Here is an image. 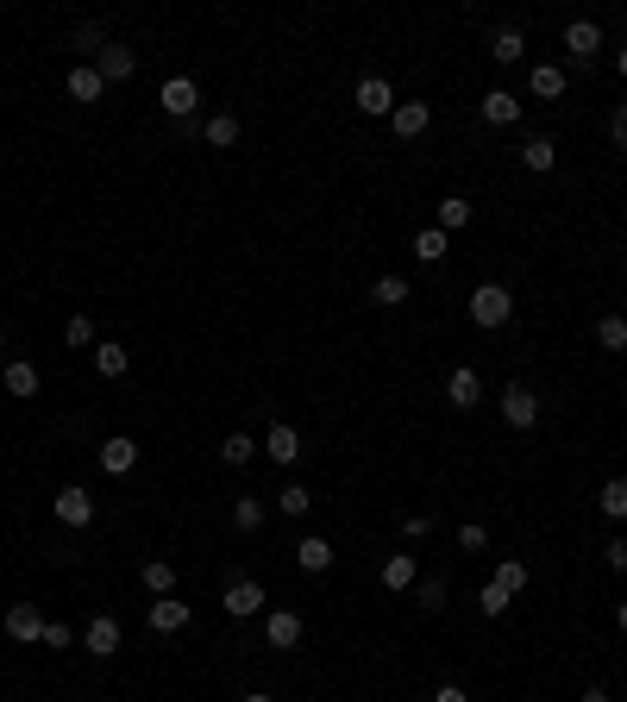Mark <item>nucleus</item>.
<instances>
[{"label": "nucleus", "mask_w": 627, "mask_h": 702, "mask_svg": "<svg viewBox=\"0 0 627 702\" xmlns=\"http://www.w3.org/2000/svg\"><path fill=\"white\" fill-rule=\"evenodd\" d=\"M414 577H421L414 552H389V558H383V590H414Z\"/></svg>", "instance_id": "17"}, {"label": "nucleus", "mask_w": 627, "mask_h": 702, "mask_svg": "<svg viewBox=\"0 0 627 702\" xmlns=\"http://www.w3.org/2000/svg\"><path fill=\"white\" fill-rule=\"evenodd\" d=\"M596 508L609 514V521H627V477H609L596 489Z\"/></svg>", "instance_id": "22"}, {"label": "nucleus", "mask_w": 627, "mask_h": 702, "mask_svg": "<svg viewBox=\"0 0 627 702\" xmlns=\"http://www.w3.org/2000/svg\"><path fill=\"white\" fill-rule=\"evenodd\" d=\"M596 339L609 345V351H627V320H621V314H602V320H596Z\"/></svg>", "instance_id": "36"}, {"label": "nucleus", "mask_w": 627, "mask_h": 702, "mask_svg": "<svg viewBox=\"0 0 627 702\" xmlns=\"http://www.w3.org/2000/svg\"><path fill=\"white\" fill-rule=\"evenodd\" d=\"M145 621H151V634H182L195 615H189V602H176V596H157L151 608H145Z\"/></svg>", "instance_id": "6"}, {"label": "nucleus", "mask_w": 627, "mask_h": 702, "mask_svg": "<svg viewBox=\"0 0 627 702\" xmlns=\"http://www.w3.org/2000/svg\"><path fill=\"white\" fill-rule=\"evenodd\" d=\"M220 608H226L232 621L264 615V583H258V577H232V583H226V596H220Z\"/></svg>", "instance_id": "2"}, {"label": "nucleus", "mask_w": 627, "mask_h": 702, "mask_svg": "<svg viewBox=\"0 0 627 702\" xmlns=\"http://www.w3.org/2000/svg\"><path fill=\"white\" fill-rule=\"evenodd\" d=\"M57 521L63 527H88V521H95V496H88V489H76V483H69V489H57Z\"/></svg>", "instance_id": "5"}, {"label": "nucleus", "mask_w": 627, "mask_h": 702, "mask_svg": "<svg viewBox=\"0 0 627 702\" xmlns=\"http://www.w3.org/2000/svg\"><path fill=\"white\" fill-rule=\"evenodd\" d=\"M433 702H471V696H464L458 684H439V696H433Z\"/></svg>", "instance_id": "46"}, {"label": "nucleus", "mask_w": 627, "mask_h": 702, "mask_svg": "<svg viewBox=\"0 0 627 702\" xmlns=\"http://www.w3.org/2000/svg\"><path fill=\"white\" fill-rule=\"evenodd\" d=\"M477 608H483V615H490V621H502V615H508V608H515V596H508V590H502V583H483V596H477Z\"/></svg>", "instance_id": "34"}, {"label": "nucleus", "mask_w": 627, "mask_h": 702, "mask_svg": "<svg viewBox=\"0 0 627 702\" xmlns=\"http://www.w3.org/2000/svg\"><path fill=\"white\" fill-rule=\"evenodd\" d=\"M521 163H527V170H552V163H559V145H552V138H527V145H521Z\"/></svg>", "instance_id": "25"}, {"label": "nucleus", "mask_w": 627, "mask_h": 702, "mask_svg": "<svg viewBox=\"0 0 627 702\" xmlns=\"http://www.w3.org/2000/svg\"><path fill=\"white\" fill-rule=\"evenodd\" d=\"M602 558H609V565H615V571H627V540H621V533H615V540H609V546H602Z\"/></svg>", "instance_id": "44"}, {"label": "nucleus", "mask_w": 627, "mask_h": 702, "mask_svg": "<svg viewBox=\"0 0 627 702\" xmlns=\"http://www.w3.org/2000/svg\"><path fill=\"white\" fill-rule=\"evenodd\" d=\"M358 107L370 113V120H389V113H396V88H389L383 76H364L358 82Z\"/></svg>", "instance_id": "10"}, {"label": "nucleus", "mask_w": 627, "mask_h": 702, "mask_svg": "<svg viewBox=\"0 0 627 702\" xmlns=\"http://www.w3.org/2000/svg\"><path fill=\"white\" fill-rule=\"evenodd\" d=\"M239 702H276V696H264V690H251V696H239Z\"/></svg>", "instance_id": "49"}, {"label": "nucleus", "mask_w": 627, "mask_h": 702, "mask_svg": "<svg viewBox=\"0 0 627 702\" xmlns=\"http://www.w3.org/2000/svg\"><path fill=\"white\" fill-rule=\"evenodd\" d=\"M483 120H490V126H515L521 120V101L508 95V88H490V95H483Z\"/></svg>", "instance_id": "18"}, {"label": "nucleus", "mask_w": 627, "mask_h": 702, "mask_svg": "<svg viewBox=\"0 0 627 702\" xmlns=\"http://www.w3.org/2000/svg\"><path fill=\"white\" fill-rule=\"evenodd\" d=\"M565 51H571L577 63H590V57L602 51V26H596V19H571V26H565Z\"/></svg>", "instance_id": "13"}, {"label": "nucleus", "mask_w": 627, "mask_h": 702, "mask_svg": "<svg viewBox=\"0 0 627 702\" xmlns=\"http://www.w3.org/2000/svg\"><path fill=\"white\" fill-rule=\"evenodd\" d=\"M138 577H145L151 596H170V590H176V565H170V558H151V565L138 571Z\"/></svg>", "instance_id": "27"}, {"label": "nucleus", "mask_w": 627, "mask_h": 702, "mask_svg": "<svg viewBox=\"0 0 627 702\" xmlns=\"http://www.w3.org/2000/svg\"><path fill=\"white\" fill-rule=\"evenodd\" d=\"M95 339V326H88V314H69L63 320V345H88Z\"/></svg>", "instance_id": "39"}, {"label": "nucleus", "mask_w": 627, "mask_h": 702, "mask_svg": "<svg viewBox=\"0 0 627 702\" xmlns=\"http://www.w3.org/2000/svg\"><path fill=\"white\" fill-rule=\"evenodd\" d=\"M609 138H615V151H627V107L609 113Z\"/></svg>", "instance_id": "42"}, {"label": "nucleus", "mask_w": 627, "mask_h": 702, "mask_svg": "<svg viewBox=\"0 0 627 702\" xmlns=\"http://www.w3.org/2000/svg\"><path fill=\"white\" fill-rule=\"evenodd\" d=\"M126 364H132V358H126V345H113V339H107V345H95V370H101V377H126Z\"/></svg>", "instance_id": "32"}, {"label": "nucleus", "mask_w": 627, "mask_h": 702, "mask_svg": "<svg viewBox=\"0 0 627 702\" xmlns=\"http://www.w3.org/2000/svg\"><path fill=\"white\" fill-rule=\"evenodd\" d=\"M63 88H69V101H82V107H95V101L107 95V82H101V69H95V63H76Z\"/></svg>", "instance_id": "12"}, {"label": "nucleus", "mask_w": 627, "mask_h": 702, "mask_svg": "<svg viewBox=\"0 0 627 702\" xmlns=\"http://www.w3.org/2000/svg\"><path fill=\"white\" fill-rule=\"evenodd\" d=\"M276 508H283V514H289V521H301V514H308V508H314V496H308V489H301V483H289V489H283V496H276Z\"/></svg>", "instance_id": "37"}, {"label": "nucleus", "mask_w": 627, "mask_h": 702, "mask_svg": "<svg viewBox=\"0 0 627 702\" xmlns=\"http://www.w3.org/2000/svg\"><path fill=\"white\" fill-rule=\"evenodd\" d=\"M414 257H421V264H439V257H446V232H439V226L414 232Z\"/></svg>", "instance_id": "33"}, {"label": "nucleus", "mask_w": 627, "mask_h": 702, "mask_svg": "<svg viewBox=\"0 0 627 702\" xmlns=\"http://www.w3.org/2000/svg\"><path fill=\"white\" fill-rule=\"evenodd\" d=\"M490 583H502V590H508V596H521V590H527V565H521V558H502V565H496V577H490Z\"/></svg>", "instance_id": "35"}, {"label": "nucleus", "mask_w": 627, "mask_h": 702, "mask_svg": "<svg viewBox=\"0 0 627 702\" xmlns=\"http://www.w3.org/2000/svg\"><path fill=\"white\" fill-rule=\"evenodd\" d=\"M157 101H164V113H170V120H189V113L201 107V88H195L189 76H170V82H164V95H157Z\"/></svg>", "instance_id": "8"}, {"label": "nucleus", "mask_w": 627, "mask_h": 702, "mask_svg": "<svg viewBox=\"0 0 627 702\" xmlns=\"http://www.w3.org/2000/svg\"><path fill=\"white\" fill-rule=\"evenodd\" d=\"M615 69H621V76H627V44H621V51H615Z\"/></svg>", "instance_id": "50"}, {"label": "nucleus", "mask_w": 627, "mask_h": 702, "mask_svg": "<svg viewBox=\"0 0 627 702\" xmlns=\"http://www.w3.org/2000/svg\"><path fill=\"white\" fill-rule=\"evenodd\" d=\"M502 420H508L515 433H527L533 420H540V395L521 389V383H508V389H502Z\"/></svg>", "instance_id": "4"}, {"label": "nucleus", "mask_w": 627, "mask_h": 702, "mask_svg": "<svg viewBox=\"0 0 627 702\" xmlns=\"http://www.w3.org/2000/svg\"><path fill=\"white\" fill-rule=\"evenodd\" d=\"M471 320L496 333V326H508V320H515V295H508L502 283H477V289H471Z\"/></svg>", "instance_id": "1"}, {"label": "nucleus", "mask_w": 627, "mask_h": 702, "mask_svg": "<svg viewBox=\"0 0 627 702\" xmlns=\"http://www.w3.org/2000/svg\"><path fill=\"white\" fill-rule=\"evenodd\" d=\"M295 565H301V571H308V577H320V571H327V565H333V546H327V540H320V533H308V540H301V546H295Z\"/></svg>", "instance_id": "19"}, {"label": "nucleus", "mask_w": 627, "mask_h": 702, "mask_svg": "<svg viewBox=\"0 0 627 702\" xmlns=\"http://www.w3.org/2000/svg\"><path fill=\"white\" fill-rule=\"evenodd\" d=\"M7 634H13L19 646L44 640V615H38V602H13V608H7Z\"/></svg>", "instance_id": "11"}, {"label": "nucleus", "mask_w": 627, "mask_h": 702, "mask_svg": "<svg viewBox=\"0 0 627 702\" xmlns=\"http://www.w3.org/2000/svg\"><path fill=\"white\" fill-rule=\"evenodd\" d=\"M577 702H615V696H609V690H602V684H590V690H584V696H577Z\"/></svg>", "instance_id": "47"}, {"label": "nucleus", "mask_w": 627, "mask_h": 702, "mask_svg": "<svg viewBox=\"0 0 627 702\" xmlns=\"http://www.w3.org/2000/svg\"><path fill=\"white\" fill-rule=\"evenodd\" d=\"M458 546H464V552H483V546H490V533H483L477 521H464V527H458Z\"/></svg>", "instance_id": "41"}, {"label": "nucleus", "mask_w": 627, "mask_h": 702, "mask_svg": "<svg viewBox=\"0 0 627 702\" xmlns=\"http://www.w3.org/2000/svg\"><path fill=\"white\" fill-rule=\"evenodd\" d=\"M464 226H471V201L446 195V201H439V232H464Z\"/></svg>", "instance_id": "29"}, {"label": "nucleus", "mask_w": 627, "mask_h": 702, "mask_svg": "<svg viewBox=\"0 0 627 702\" xmlns=\"http://www.w3.org/2000/svg\"><path fill=\"white\" fill-rule=\"evenodd\" d=\"M0 383H7V395H19V402H26V395H38V364L13 358L7 370H0Z\"/></svg>", "instance_id": "21"}, {"label": "nucleus", "mask_w": 627, "mask_h": 702, "mask_svg": "<svg viewBox=\"0 0 627 702\" xmlns=\"http://www.w3.org/2000/svg\"><path fill=\"white\" fill-rule=\"evenodd\" d=\"M490 57H496V63H521V57H527V38H521L515 26H502V32L490 38Z\"/></svg>", "instance_id": "23"}, {"label": "nucleus", "mask_w": 627, "mask_h": 702, "mask_svg": "<svg viewBox=\"0 0 627 702\" xmlns=\"http://www.w3.org/2000/svg\"><path fill=\"white\" fill-rule=\"evenodd\" d=\"M95 69H101V82H132V69H138V51L120 38H107L101 51H95Z\"/></svg>", "instance_id": "3"}, {"label": "nucleus", "mask_w": 627, "mask_h": 702, "mask_svg": "<svg viewBox=\"0 0 627 702\" xmlns=\"http://www.w3.org/2000/svg\"><path fill=\"white\" fill-rule=\"evenodd\" d=\"M402 533H408V540H427V533H433V521H427V514H408V521H402Z\"/></svg>", "instance_id": "45"}, {"label": "nucleus", "mask_w": 627, "mask_h": 702, "mask_svg": "<svg viewBox=\"0 0 627 702\" xmlns=\"http://www.w3.org/2000/svg\"><path fill=\"white\" fill-rule=\"evenodd\" d=\"M220 458L232 464V471H245V464H251V458H258V439H251V433H226V446H220Z\"/></svg>", "instance_id": "24"}, {"label": "nucleus", "mask_w": 627, "mask_h": 702, "mask_svg": "<svg viewBox=\"0 0 627 702\" xmlns=\"http://www.w3.org/2000/svg\"><path fill=\"white\" fill-rule=\"evenodd\" d=\"M615 627H621V634H627V602H615Z\"/></svg>", "instance_id": "48"}, {"label": "nucleus", "mask_w": 627, "mask_h": 702, "mask_svg": "<svg viewBox=\"0 0 627 702\" xmlns=\"http://www.w3.org/2000/svg\"><path fill=\"white\" fill-rule=\"evenodd\" d=\"M95 464H101V471H107V477H126V471H132V464H138V446H132V439H126V433H113V439H107V446L95 452Z\"/></svg>", "instance_id": "14"}, {"label": "nucleus", "mask_w": 627, "mask_h": 702, "mask_svg": "<svg viewBox=\"0 0 627 702\" xmlns=\"http://www.w3.org/2000/svg\"><path fill=\"white\" fill-rule=\"evenodd\" d=\"M232 527H239V533H258V527H264V496H239V502H232Z\"/></svg>", "instance_id": "26"}, {"label": "nucleus", "mask_w": 627, "mask_h": 702, "mask_svg": "<svg viewBox=\"0 0 627 702\" xmlns=\"http://www.w3.org/2000/svg\"><path fill=\"white\" fill-rule=\"evenodd\" d=\"M201 132H207V145H214V151H226V145H239V120H232V113H214V120H207Z\"/></svg>", "instance_id": "30"}, {"label": "nucleus", "mask_w": 627, "mask_h": 702, "mask_svg": "<svg viewBox=\"0 0 627 702\" xmlns=\"http://www.w3.org/2000/svg\"><path fill=\"white\" fill-rule=\"evenodd\" d=\"M533 95H540V101H559V95H565V69H559V63H540V69H533Z\"/></svg>", "instance_id": "28"}, {"label": "nucleus", "mask_w": 627, "mask_h": 702, "mask_svg": "<svg viewBox=\"0 0 627 702\" xmlns=\"http://www.w3.org/2000/svg\"><path fill=\"white\" fill-rule=\"evenodd\" d=\"M264 640H270L276 652L301 646V615H295V608H270V615H264Z\"/></svg>", "instance_id": "9"}, {"label": "nucleus", "mask_w": 627, "mask_h": 702, "mask_svg": "<svg viewBox=\"0 0 627 702\" xmlns=\"http://www.w3.org/2000/svg\"><path fill=\"white\" fill-rule=\"evenodd\" d=\"M264 458H270V464H295V458H301V433H295V427H270Z\"/></svg>", "instance_id": "20"}, {"label": "nucleus", "mask_w": 627, "mask_h": 702, "mask_svg": "<svg viewBox=\"0 0 627 702\" xmlns=\"http://www.w3.org/2000/svg\"><path fill=\"white\" fill-rule=\"evenodd\" d=\"M38 646H57V652H63V646H69V627H63V621H44V640H38Z\"/></svg>", "instance_id": "43"}, {"label": "nucleus", "mask_w": 627, "mask_h": 702, "mask_svg": "<svg viewBox=\"0 0 627 702\" xmlns=\"http://www.w3.org/2000/svg\"><path fill=\"white\" fill-rule=\"evenodd\" d=\"M0 351H7V326H0Z\"/></svg>", "instance_id": "51"}, {"label": "nucleus", "mask_w": 627, "mask_h": 702, "mask_svg": "<svg viewBox=\"0 0 627 702\" xmlns=\"http://www.w3.org/2000/svg\"><path fill=\"white\" fill-rule=\"evenodd\" d=\"M82 646L95 652V659H113V652H120V621H113V615H95V621H88V634H82Z\"/></svg>", "instance_id": "16"}, {"label": "nucleus", "mask_w": 627, "mask_h": 702, "mask_svg": "<svg viewBox=\"0 0 627 702\" xmlns=\"http://www.w3.org/2000/svg\"><path fill=\"white\" fill-rule=\"evenodd\" d=\"M446 402H452V408H464V414H471V408L483 402V377H477L471 364H458L452 377H446Z\"/></svg>", "instance_id": "7"}, {"label": "nucleus", "mask_w": 627, "mask_h": 702, "mask_svg": "<svg viewBox=\"0 0 627 702\" xmlns=\"http://www.w3.org/2000/svg\"><path fill=\"white\" fill-rule=\"evenodd\" d=\"M69 44H76V51H101V44H107V26H101V19H88V26H76V38H69Z\"/></svg>", "instance_id": "38"}, {"label": "nucleus", "mask_w": 627, "mask_h": 702, "mask_svg": "<svg viewBox=\"0 0 627 702\" xmlns=\"http://www.w3.org/2000/svg\"><path fill=\"white\" fill-rule=\"evenodd\" d=\"M421 608H427V615H439V608H446V583H439V577L421 583Z\"/></svg>", "instance_id": "40"}, {"label": "nucleus", "mask_w": 627, "mask_h": 702, "mask_svg": "<svg viewBox=\"0 0 627 702\" xmlns=\"http://www.w3.org/2000/svg\"><path fill=\"white\" fill-rule=\"evenodd\" d=\"M389 126H396V138H421V132L433 126V107H427V101H396Z\"/></svg>", "instance_id": "15"}, {"label": "nucleus", "mask_w": 627, "mask_h": 702, "mask_svg": "<svg viewBox=\"0 0 627 702\" xmlns=\"http://www.w3.org/2000/svg\"><path fill=\"white\" fill-rule=\"evenodd\" d=\"M370 301H377V308H402L408 283H402V276H377V283H370Z\"/></svg>", "instance_id": "31"}]
</instances>
